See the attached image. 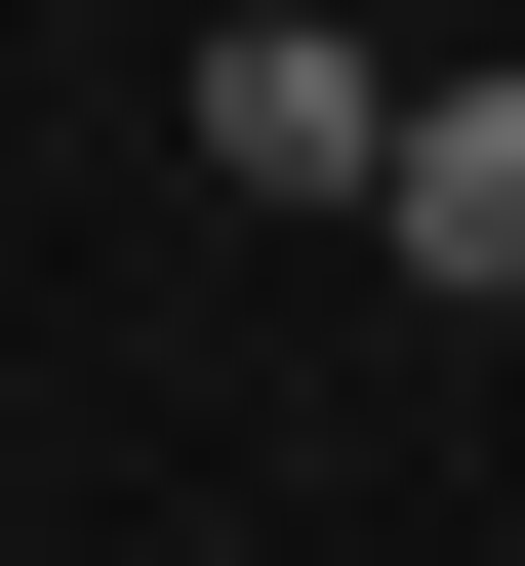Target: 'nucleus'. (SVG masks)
<instances>
[{"mask_svg":"<svg viewBox=\"0 0 525 566\" xmlns=\"http://www.w3.org/2000/svg\"><path fill=\"white\" fill-rule=\"evenodd\" d=\"M202 163L243 202H405V41H364V0H243V41H202Z\"/></svg>","mask_w":525,"mask_h":566,"instance_id":"1","label":"nucleus"},{"mask_svg":"<svg viewBox=\"0 0 525 566\" xmlns=\"http://www.w3.org/2000/svg\"><path fill=\"white\" fill-rule=\"evenodd\" d=\"M364 243H405L444 324H525V82H405V202H364Z\"/></svg>","mask_w":525,"mask_h":566,"instance_id":"2","label":"nucleus"}]
</instances>
